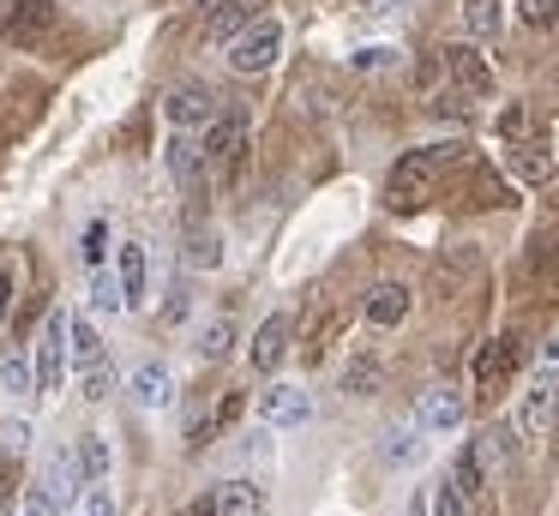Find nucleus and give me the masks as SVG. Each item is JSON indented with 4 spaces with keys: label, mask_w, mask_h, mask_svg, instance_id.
Listing matches in <instances>:
<instances>
[{
    "label": "nucleus",
    "mask_w": 559,
    "mask_h": 516,
    "mask_svg": "<svg viewBox=\"0 0 559 516\" xmlns=\"http://www.w3.org/2000/svg\"><path fill=\"white\" fill-rule=\"evenodd\" d=\"M554 420H559V384H554V372H542V379L523 391V403H518V415H511V427H518L523 444H542L547 432H554Z\"/></svg>",
    "instance_id": "nucleus-1"
},
{
    "label": "nucleus",
    "mask_w": 559,
    "mask_h": 516,
    "mask_svg": "<svg viewBox=\"0 0 559 516\" xmlns=\"http://www.w3.org/2000/svg\"><path fill=\"white\" fill-rule=\"evenodd\" d=\"M439 168V151H403L397 168H391L385 192H391V211H415V204L427 199V180H433Z\"/></svg>",
    "instance_id": "nucleus-2"
},
{
    "label": "nucleus",
    "mask_w": 559,
    "mask_h": 516,
    "mask_svg": "<svg viewBox=\"0 0 559 516\" xmlns=\"http://www.w3.org/2000/svg\"><path fill=\"white\" fill-rule=\"evenodd\" d=\"M283 55V24L277 19H253L241 36L229 43V67L235 72H265Z\"/></svg>",
    "instance_id": "nucleus-3"
},
{
    "label": "nucleus",
    "mask_w": 559,
    "mask_h": 516,
    "mask_svg": "<svg viewBox=\"0 0 559 516\" xmlns=\"http://www.w3.org/2000/svg\"><path fill=\"white\" fill-rule=\"evenodd\" d=\"M259 420H265L271 432H295L313 420V396L301 391V384H271L265 396H259Z\"/></svg>",
    "instance_id": "nucleus-4"
},
{
    "label": "nucleus",
    "mask_w": 559,
    "mask_h": 516,
    "mask_svg": "<svg viewBox=\"0 0 559 516\" xmlns=\"http://www.w3.org/2000/svg\"><path fill=\"white\" fill-rule=\"evenodd\" d=\"M37 396L61 391V372H67V312H49L43 319V343H37Z\"/></svg>",
    "instance_id": "nucleus-5"
},
{
    "label": "nucleus",
    "mask_w": 559,
    "mask_h": 516,
    "mask_svg": "<svg viewBox=\"0 0 559 516\" xmlns=\"http://www.w3.org/2000/svg\"><path fill=\"white\" fill-rule=\"evenodd\" d=\"M523 360V336H493V343H481V355H475V391H499V384L518 372Z\"/></svg>",
    "instance_id": "nucleus-6"
},
{
    "label": "nucleus",
    "mask_w": 559,
    "mask_h": 516,
    "mask_svg": "<svg viewBox=\"0 0 559 516\" xmlns=\"http://www.w3.org/2000/svg\"><path fill=\"white\" fill-rule=\"evenodd\" d=\"M163 115H169L181 132L211 127V120H217V96H211L205 84H175V91L163 96Z\"/></svg>",
    "instance_id": "nucleus-7"
},
{
    "label": "nucleus",
    "mask_w": 559,
    "mask_h": 516,
    "mask_svg": "<svg viewBox=\"0 0 559 516\" xmlns=\"http://www.w3.org/2000/svg\"><path fill=\"white\" fill-rule=\"evenodd\" d=\"M55 7L49 0H0V36H13V43H37L49 31Z\"/></svg>",
    "instance_id": "nucleus-8"
},
{
    "label": "nucleus",
    "mask_w": 559,
    "mask_h": 516,
    "mask_svg": "<svg viewBox=\"0 0 559 516\" xmlns=\"http://www.w3.org/2000/svg\"><path fill=\"white\" fill-rule=\"evenodd\" d=\"M439 60H445V72L457 79V91H463V96H487V91H493V67H487V60L475 55L469 43L439 48Z\"/></svg>",
    "instance_id": "nucleus-9"
},
{
    "label": "nucleus",
    "mask_w": 559,
    "mask_h": 516,
    "mask_svg": "<svg viewBox=\"0 0 559 516\" xmlns=\"http://www.w3.org/2000/svg\"><path fill=\"white\" fill-rule=\"evenodd\" d=\"M415 427L421 432H457L463 427V396L457 391H421V403H415Z\"/></svg>",
    "instance_id": "nucleus-10"
},
{
    "label": "nucleus",
    "mask_w": 559,
    "mask_h": 516,
    "mask_svg": "<svg viewBox=\"0 0 559 516\" xmlns=\"http://www.w3.org/2000/svg\"><path fill=\"white\" fill-rule=\"evenodd\" d=\"M199 151H205V163H223V168L241 163V151H247V120H241V108H235V115H223L217 127L205 132V144H199Z\"/></svg>",
    "instance_id": "nucleus-11"
},
{
    "label": "nucleus",
    "mask_w": 559,
    "mask_h": 516,
    "mask_svg": "<svg viewBox=\"0 0 559 516\" xmlns=\"http://www.w3.org/2000/svg\"><path fill=\"white\" fill-rule=\"evenodd\" d=\"M289 319H283V312H271V319L265 324H259V336H253V355H247V360H253V372H277L283 367V355H289Z\"/></svg>",
    "instance_id": "nucleus-12"
},
{
    "label": "nucleus",
    "mask_w": 559,
    "mask_h": 516,
    "mask_svg": "<svg viewBox=\"0 0 559 516\" xmlns=\"http://www.w3.org/2000/svg\"><path fill=\"white\" fill-rule=\"evenodd\" d=\"M367 324H373V331H397L403 319H409V288L403 283H379L373 295H367Z\"/></svg>",
    "instance_id": "nucleus-13"
},
{
    "label": "nucleus",
    "mask_w": 559,
    "mask_h": 516,
    "mask_svg": "<svg viewBox=\"0 0 559 516\" xmlns=\"http://www.w3.org/2000/svg\"><path fill=\"white\" fill-rule=\"evenodd\" d=\"M133 403L139 408H169L175 403V379H169L163 360H145V367L133 372Z\"/></svg>",
    "instance_id": "nucleus-14"
},
{
    "label": "nucleus",
    "mask_w": 559,
    "mask_h": 516,
    "mask_svg": "<svg viewBox=\"0 0 559 516\" xmlns=\"http://www.w3.org/2000/svg\"><path fill=\"white\" fill-rule=\"evenodd\" d=\"M217 516H265V487H259V480H229V487H217Z\"/></svg>",
    "instance_id": "nucleus-15"
},
{
    "label": "nucleus",
    "mask_w": 559,
    "mask_h": 516,
    "mask_svg": "<svg viewBox=\"0 0 559 516\" xmlns=\"http://www.w3.org/2000/svg\"><path fill=\"white\" fill-rule=\"evenodd\" d=\"M415 456H421V427H415V420H403V427H391L385 439H379V463L385 468H409Z\"/></svg>",
    "instance_id": "nucleus-16"
},
{
    "label": "nucleus",
    "mask_w": 559,
    "mask_h": 516,
    "mask_svg": "<svg viewBox=\"0 0 559 516\" xmlns=\"http://www.w3.org/2000/svg\"><path fill=\"white\" fill-rule=\"evenodd\" d=\"M43 492H49L55 504H73L79 492H85V475H79V463H73L67 451L49 456V480H43Z\"/></svg>",
    "instance_id": "nucleus-17"
},
{
    "label": "nucleus",
    "mask_w": 559,
    "mask_h": 516,
    "mask_svg": "<svg viewBox=\"0 0 559 516\" xmlns=\"http://www.w3.org/2000/svg\"><path fill=\"white\" fill-rule=\"evenodd\" d=\"M247 24H253V7H247V0H223V7L211 12V24H205V31H211V43H223V48H229L235 36L247 31Z\"/></svg>",
    "instance_id": "nucleus-18"
},
{
    "label": "nucleus",
    "mask_w": 559,
    "mask_h": 516,
    "mask_svg": "<svg viewBox=\"0 0 559 516\" xmlns=\"http://www.w3.org/2000/svg\"><path fill=\"white\" fill-rule=\"evenodd\" d=\"M511 444H518V427H506V420H499V427H487L481 439H475V456H481V468H487V475L511 463Z\"/></svg>",
    "instance_id": "nucleus-19"
},
{
    "label": "nucleus",
    "mask_w": 559,
    "mask_h": 516,
    "mask_svg": "<svg viewBox=\"0 0 559 516\" xmlns=\"http://www.w3.org/2000/svg\"><path fill=\"white\" fill-rule=\"evenodd\" d=\"M145 276H151V259H145V247H121V295H127V307H139L145 300Z\"/></svg>",
    "instance_id": "nucleus-20"
},
{
    "label": "nucleus",
    "mask_w": 559,
    "mask_h": 516,
    "mask_svg": "<svg viewBox=\"0 0 559 516\" xmlns=\"http://www.w3.org/2000/svg\"><path fill=\"white\" fill-rule=\"evenodd\" d=\"M451 487H457L463 499H481L487 492V468H481V456H475V444L457 451V463H451Z\"/></svg>",
    "instance_id": "nucleus-21"
},
{
    "label": "nucleus",
    "mask_w": 559,
    "mask_h": 516,
    "mask_svg": "<svg viewBox=\"0 0 559 516\" xmlns=\"http://www.w3.org/2000/svg\"><path fill=\"white\" fill-rule=\"evenodd\" d=\"M79 384H85V396H91V403L115 396V360H109V348H103V355H91L85 367H79Z\"/></svg>",
    "instance_id": "nucleus-22"
},
{
    "label": "nucleus",
    "mask_w": 559,
    "mask_h": 516,
    "mask_svg": "<svg viewBox=\"0 0 559 516\" xmlns=\"http://www.w3.org/2000/svg\"><path fill=\"white\" fill-rule=\"evenodd\" d=\"M379 379H385V372H379V355H355L349 367H343V391L349 396H373Z\"/></svg>",
    "instance_id": "nucleus-23"
},
{
    "label": "nucleus",
    "mask_w": 559,
    "mask_h": 516,
    "mask_svg": "<svg viewBox=\"0 0 559 516\" xmlns=\"http://www.w3.org/2000/svg\"><path fill=\"white\" fill-rule=\"evenodd\" d=\"M0 391L7 396H37V367L25 355H7L0 360Z\"/></svg>",
    "instance_id": "nucleus-24"
},
{
    "label": "nucleus",
    "mask_w": 559,
    "mask_h": 516,
    "mask_svg": "<svg viewBox=\"0 0 559 516\" xmlns=\"http://www.w3.org/2000/svg\"><path fill=\"white\" fill-rule=\"evenodd\" d=\"M169 168H175V180H181V187H193L199 168H205V151H199V139H187V132H181V139L169 144Z\"/></svg>",
    "instance_id": "nucleus-25"
},
{
    "label": "nucleus",
    "mask_w": 559,
    "mask_h": 516,
    "mask_svg": "<svg viewBox=\"0 0 559 516\" xmlns=\"http://www.w3.org/2000/svg\"><path fill=\"white\" fill-rule=\"evenodd\" d=\"M73 463H79V475H85V480H103V475H109V444H103L97 432H85V439L73 444Z\"/></svg>",
    "instance_id": "nucleus-26"
},
{
    "label": "nucleus",
    "mask_w": 559,
    "mask_h": 516,
    "mask_svg": "<svg viewBox=\"0 0 559 516\" xmlns=\"http://www.w3.org/2000/svg\"><path fill=\"white\" fill-rule=\"evenodd\" d=\"M223 264V240L217 235H193L181 247V271H217Z\"/></svg>",
    "instance_id": "nucleus-27"
},
{
    "label": "nucleus",
    "mask_w": 559,
    "mask_h": 516,
    "mask_svg": "<svg viewBox=\"0 0 559 516\" xmlns=\"http://www.w3.org/2000/svg\"><path fill=\"white\" fill-rule=\"evenodd\" d=\"M469 271H475V252L463 247V252H451V259H439L433 288H439V295H457V288H463V276H469Z\"/></svg>",
    "instance_id": "nucleus-28"
},
{
    "label": "nucleus",
    "mask_w": 559,
    "mask_h": 516,
    "mask_svg": "<svg viewBox=\"0 0 559 516\" xmlns=\"http://www.w3.org/2000/svg\"><path fill=\"white\" fill-rule=\"evenodd\" d=\"M79 259H85L91 271L109 259V223H103V216H91V223H85V235H79Z\"/></svg>",
    "instance_id": "nucleus-29"
},
{
    "label": "nucleus",
    "mask_w": 559,
    "mask_h": 516,
    "mask_svg": "<svg viewBox=\"0 0 559 516\" xmlns=\"http://www.w3.org/2000/svg\"><path fill=\"white\" fill-rule=\"evenodd\" d=\"M511 175L530 180V187H542V180L554 175V168H547V156L535 151V144H518V151H511Z\"/></svg>",
    "instance_id": "nucleus-30"
},
{
    "label": "nucleus",
    "mask_w": 559,
    "mask_h": 516,
    "mask_svg": "<svg viewBox=\"0 0 559 516\" xmlns=\"http://www.w3.org/2000/svg\"><path fill=\"white\" fill-rule=\"evenodd\" d=\"M463 24H469V36H493L499 31V0H463Z\"/></svg>",
    "instance_id": "nucleus-31"
},
{
    "label": "nucleus",
    "mask_w": 559,
    "mask_h": 516,
    "mask_svg": "<svg viewBox=\"0 0 559 516\" xmlns=\"http://www.w3.org/2000/svg\"><path fill=\"white\" fill-rule=\"evenodd\" d=\"M229 348H235V324H229V319H211L205 336H199V355H205V360H223Z\"/></svg>",
    "instance_id": "nucleus-32"
},
{
    "label": "nucleus",
    "mask_w": 559,
    "mask_h": 516,
    "mask_svg": "<svg viewBox=\"0 0 559 516\" xmlns=\"http://www.w3.org/2000/svg\"><path fill=\"white\" fill-rule=\"evenodd\" d=\"M67 355H73L79 367H85L91 355H103V336L91 331V324H73V319H67Z\"/></svg>",
    "instance_id": "nucleus-33"
},
{
    "label": "nucleus",
    "mask_w": 559,
    "mask_h": 516,
    "mask_svg": "<svg viewBox=\"0 0 559 516\" xmlns=\"http://www.w3.org/2000/svg\"><path fill=\"white\" fill-rule=\"evenodd\" d=\"M79 516H115V492L103 487V480H85V492H79Z\"/></svg>",
    "instance_id": "nucleus-34"
},
{
    "label": "nucleus",
    "mask_w": 559,
    "mask_h": 516,
    "mask_svg": "<svg viewBox=\"0 0 559 516\" xmlns=\"http://www.w3.org/2000/svg\"><path fill=\"white\" fill-rule=\"evenodd\" d=\"M427 511H433V516H469V499H463V492L445 480V487H433V499H427Z\"/></svg>",
    "instance_id": "nucleus-35"
},
{
    "label": "nucleus",
    "mask_w": 559,
    "mask_h": 516,
    "mask_svg": "<svg viewBox=\"0 0 559 516\" xmlns=\"http://www.w3.org/2000/svg\"><path fill=\"white\" fill-rule=\"evenodd\" d=\"M0 451L25 456V451H31V420H19V415H7V420H0Z\"/></svg>",
    "instance_id": "nucleus-36"
},
{
    "label": "nucleus",
    "mask_w": 559,
    "mask_h": 516,
    "mask_svg": "<svg viewBox=\"0 0 559 516\" xmlns=\"http://www.w3.org/2000/svg\"><path fill=\"white\" fill-rule=\"evenodd\" d=\"M91 307H97V312H121V307H127L121 283H109V276H97V283H91Z\"/></svg>",
    "instance_id": "nucleus-37"
},
{
    "label": "nucleus",
    "mask_w": 559,
    "mask_h": 516,
    "mask_svg": "<svg viewBox=\"0 0 559 516\" xmlns=\"http://www.w3.org/2000/svg\"><path fill=\"white\" fill-rule=\"evenodd\" d=\"M518 19L535 24V31H542V24H559V0H518Z\"/></svg>",
    "instance_id": "nucleus-38"
},
{
    "label": "nucleus",
    "mask_w": 559,
    "mask_h": 516,
    "mask_svg": "<svg viewBox=\"0 0 559 516\" xmlns=\"http://www.w3.org/2000/svg\"><path fill=\"white\" fill-rule=\"evenodd\" d=\"M397 67V48H355V72H385Z\"/></svg>",
    "instance_id": "nucleus-39"
},
{
    "label": "nucleus",
    "mask_w": 559,
    "mask_h": 516,
    "mask_svg": "<svg viewBox=\"0 0 559 516\" xmlns=\"http://www.w3.org/2000/svg\"><path fill=\"white\" fill-rule=\"evenodd\" d=\"M187 312H193V295H187V288H169V300H163V324H187Z\"/></svg>",
    "instance_id": "nucleus-40"
},
{
    "label": "nucleus",
    "mask_w": 559,
    "mask_h": 516,
    "mask_svg": "<svg viewBox=\"0 0 559 516\" xmlns=\"http://www.w3.org/2000/svg\"><path fill=\"white\" fill-rule=\"evenodd\" d=\"M19 516H61V504H55L49 492L37 487V492H25V504H19Z\"/></svg>",
    "instance_id": "nucleus-41"
},
{
    "label": "nucleus",
    "mask_w": 559,
    "mask_h": 516,
    "mask_svg": "<svg viewBox=\"0 0 559 516\" xmlns=\"http://www.w3.org/2000/svg\"><path fill=\"white\" fill-rule=\"evenodd\" d=\"M499 132H506V139H523V132H530V115H523V108H506V115H499Z\"/></svg>",
    "instance_id": "nucleus-42"
},
{
    "label": "nucleus",
    "mask_w": 559,
    "mask_h": 516,
    "mask_svg": "<svg viewBox=\"0 0 559 516\" xmlns=\"http://www.w3.org/2000/svg\"><path fill=\"white\" fill-rule=\"evenodd\" d=\"M7 312H13V276H7V264H0V324H7Z\"/></svg>",
    "instance_id": "nucleus-43"
},
{
    "label": "nucleus",
    "mask_w": 559,
    "mask_h": 516,
    "mask_svg": "<svg viewBox=\"0 0 559 516\" xmlns=\"http://www.w3.org/2000/svg\"><path fill=\"white\" fill-rule=\"evenodd\" d=\"M433 108H439V115H451V120H463V115H469V108H463V91H457V96H439Z\"/></svg>",
    "instance_id": "nucleus-44"
},
{
    "label": "nucleus",
    "mask_w": 559,
    "mask_h": 516,
    "mask_svg": "<svg viewBox=\"0 0 559 516\" xmlns=\"http://www.w3.org/2000/svg\"><path fill=\"white\" fill-rule=\"evenodd\" d=\"M542 372H559V336H547V343H542Z\"/></svg>",
    "instance_id": "nucleus-45"
},
{
    "label": "nucleus",
    "mask_w": 559,
    "mask_h": 516,
    "mask_svg": "<svg viewBox=\"0 0 559 516\" xmlns=\"http://www.w3.org/2000/svg\"><path fill=\"white\" fill-rule=\"evenodd\" d=\"M193 516H217V499H199V504H193Z\"/></svg>",
    "instance_id": "nucleus-46"
},
{
    "label": "nucleus",
    "mask_w": 559,
    "mask_h": 516,
    "mask_svg": "<svg viewBox=\"0 0 559 516\" xmlns=\"http://www.w3.org/2000/svg\"><path fill=\"white\" fill-rule=\"evenodd\" d=\"M409 516H433V511H427V499H415V504H409Z\"/></svg>",
    "instance_id": "nucleus-47"
},
{
    "label": "nucleus",
    "mask_w": 559,
    "mask_h": 516,
    "mask_svg": "<svg viewBox=\"0 0 559 516\" xmlns=\"http://www.w3.org/2000/svg\"><path fill=\"white\" fill-rule=\"evenodd\" d=\"M367 7H397V0H367Z\"/></svg>",
    "instance_id": "nucleus-48"
}]
</instances>
